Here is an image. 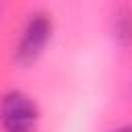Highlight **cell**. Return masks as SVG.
I'll return each mask as SVG.
<instances>
[{"instance_id": "1", "label": "cell", "mask_w": 132, "mask_h": 132, "mask_svg": "<svg viewBox=\"0 0 132 132\" xmlns=\"http://www.w3.org/2000/svg\"><path fill=\"white\" fill-rule=\"evenodd\" d=\"M54 33H56V21L52 12L43 8L31 10L25 16L14 37V43L10 50L12 64L19 68H31L33 64H37L41 56L47 52L54 39Z\"/></svg>"}, {"instance_id": "2", "label": "cell", "mask_w": 132, "mask_h": 132, "mask_svg": "<svg viewBox=\"0 0 132 132\" xmlns=\"http://www.w3.org/2000/svg\"><path fill=\"white\" fill-rule=\"evenodd\" d=\"M41 120V107L29 91L10 87L0 93V132H39Z\"/></svg>"}, {"instance_id": "3", "label": "cell", "mask_w": 132, "mask_h": 132, "mask_svg": "<svg viewBox=\"0 0 132 132\" xmlns=\"http://www.w3.org/2000/svg\"><path fill=\"white\" fill-rule=\"evenodd\" d=\"M109 31H111L113 41L122 50L132 47V6L130 4H122L116 8V12L111 16V29Z\"/></svg>"}, {"instance_id": "4", "label": "cell", "mask_w": 132, "mask_h": 132, "mask_svg": "<svg viewBox=\"0 0 132 132\" xmlns=\"http://www.w3.org/2000/svg\"><path fill=\"white\" fill-rule=\"evenodd\" d=\"M111 132H132V124H124V126H118V128H113Z\"/></svg>"}, {"instance_id": "5", "label": "cell", "mask_w": 132, "mask_h": 132, "mask_svg": "<svg viewBox=\"0 0 132 132\" xmlns=\"http://www.w3.org/2000/svg\"><path fill=\"white\" fill-rule=\"evenodd\" d=\"M0 8H2V0H0Z\"/></svg>"}]
</instances>
